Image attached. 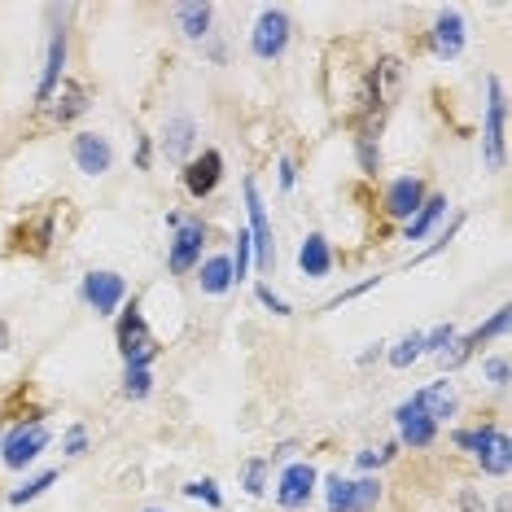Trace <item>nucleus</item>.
<instances>
[{"instance_id": "nucleus-38", "label": "nucleus", "mask_w": 512, "mask_h": 512, "mask_svg": "<svg viewBox=\"0 0 512 512\" xmlns=\"http://www.w3.org/2000/svg\"><path fill=\"white\" fill-rule=\"evenodd\" d=\"M5 346H9V329H5V324H0V351H5Z\"/></svg>"}, {"instance_id": "nucleus-14", "label": "nucleus", "mask_w": 512, "mask_h": 512, "mask_svg": "<svg viewBox=\"0 0 512 512\" xmlns=\"http://www.w3.org/2000/svg\"><path fill=\"white\" fill-rule=\"evenodd\" d=\"M202 241H206L202 224H180L176 241H171V272H189L197 263V254H202Z\"/></svg>"}, {"instance_id": "nucleus-5", "label": "nucleus", "mask_w": 512, "mask_h": 512, "mask_svg": "<svg viewBox=\"0 0 512 512\" xmlns=\"http://www.w3.org/2000/svg\"><path fill=\"white\" fill-rule=\"evenodd\" d=\"M381 486L377 482H342V477H333L329 482V512H368L377 504Z\"/></svg>"}, {"instance_id": "nucleus-33", "label": "nucleus", "mask_w": 512, "mask_h": 512, "mask_svg": "<svg viewBox=\"0 0 512 512\" xmlns=\"http://www.w3.org/2000/svg\"><path fill=\"white\" fill-rule=\"evenodd\" d=\"M394 456V447H381V451H364V456H359V469H372V464H386Z\"/></svg>"}, {"instance_id": "nucleus-25", "label": "nucleus", "mask_w": 512, "mask_h": 512, "mask_svg": "<svg viewBox=\"0 0 512 512\" xmlns=\"http://www.w3.org/2000/svg\"><path fill=\"white\" fill-rule=\"evenodd\" d=\"M421 355H425V351H421V333H407L403 342L390 351V364H394V368H412Z\"/></svg>"}, {"instance_id": "nucleus-36", "label": "nucleus", "mask_w": 512, "mask_h": 512, "mask_svg": "<svg viewBox=\"0 0 512 512\" xmlns=\"http://www.w3.org/2000/svg\"><path fill=\"white\" fill-rule=\"evenodd\" d=\"M281 184H285V189H289V184H294V162H281Z\"/></svg>"}, {"instance_id": "nucleus-22", "label": "nucleus", "mask_w": 512, "mask_h": 512, "mask_svg": "<svg viewBox=\"0 0 512 512\" xmlns=\"http://www.w3.org/2000/svg\"><path fill=\"white\" fill-rule=\"evenodd\" d=\"M442 211H447V202H442V197H429V202H421V211L407 219V241H421L425 232L438 224V215H442Z\"/></svg>"}, {"instance_id": "nucleus-35", "label": "nucleus", "mask_w": 512, "mask_h": 512, "mask_svg": "<svg viewBox=\"0 0 512 512\" xmlns=\"http://www.w3.org/2000/svg\"><path fill=\"white\" fill-rule=\"evenodd\" d=\"M84 447H88V434H84V429H71V434H66V451H71V456H79Z\"/></svg>"}, {"instance_id": "nucleus-7", "label": "nucleus", "mask_w": 512, "mask_h": 512, "mask_svg": "<svg viewBox=\"0 0 512 512\" xmlns=\"http://www.w3.org/2000/svg\"><path fill=\"white\" fill-rule=\"evenodd\" d=\"M123 294H127V285H123L119 272H88V276H84V298L101 311V316L119 307Z\"/></svg>"}, {"instance_id": "nucleus-32", "label": "nucleus", "mask_w": 512, "mask_h": 512, "mask_svg": "<svg viewBox=\"0 0 512 512\" xmlns=\"http://www.w3.org/2000/svg\"><path fill=\"white\" fill-rule=\"evenodd\" d=\"M486 377H491L495 386H508V359H486Z\"/></svg>"}, {"instance_id": "nucleus-11", "label": "nucleus", "mask_w": 512, "mask_h": 512, "mask_svg": "<svg viewBox=\"0 0 512 512\" xmlns=\"http://www.w3.org/2000/svg\"><path fill=\"white\" fill-rule=\"evenodd\" d=\"M75 162H79V171H88V176H101V171H110V162H114V149L106 136H75Z\"/></svg>"}, {"instance_id": "nucleus-37", "label": "nucleus", "mask_w": 512, "mask_h": 512, "mask_svg": "<svg viewBox=\"0 0 512 512\" xmlns=\"http://www.w3.org/2000/svg\"><path fill=\"white\" fill-rule=\"evenodd\" d=\"M464 512H486V508H482V504H477V499H473V495H464Z\"/></svg>"}, {"instance_id": "nucleus-9", "label": "nucleus", "mask_w": 512, "mask_h": 512, "mask_svg": "<svg viewBox=\"0 0 512 512\" xmlns=\"http://www.w3.org/2000/svg\"><path fill=\"white\" fill-rule=\"evenodd\" d=\"M311 486H316V469L311 464H294V469L281 473L276 499H281V508H302L311 499Z\"/></svg>"}, {"instance_id": "nucleus-31", "label": "nucleus", "mask_w": 512, "mask_h": 512, "mask_svg": "<svg viewBox=\"0 0 512 512\" xmlns=\"http://www.w3.org/2000/svg\"><path fill=\"white\" fill-rule=\"evenodd\" d=\"M184 495H193V499H206V504H224V499H219V491H215V482H193V486H184Z\"/></svg>"}, {"instance_id": "nucleus-1", "label": "nucleus", "mask_w": 512, "mask_h": 512, "mask_svg": "<svg viewBox=\"0 0 512 512\" xmlns=\"http://www.w3.org/2000/svg\"><path fill=\"white\" fill-rule=\"evenodd\" d=\"M119 351L127 359V368H145L149 359L158 355V342H154V333H149V324L141 311H123V320H119Z\"/></svg>"}, {"instance_id": "nucleus-8", "label": "nucleus", "mask_w": 512, "mask_h": 512, "mask_svg": "<svg viewBox=\"0 0 512 512\" xmlns=\"http://www.w3.org/2000/svg\"><path fill=\"white\" fill-rule=\"evenodd\" d=\"M44 442H49V429H44L40 421L31 425V429L22 425L18 434H9V438H5V464H9V469H22L27 460H36V456H40Z\"/></svg>"}, {"instance_id": "nucleus-30", "label": "nucleus", "mask_w": 512, "mask_h": 512, "mask_svg": "<svg viewBox=\"0 0 512 512\" xmlns=\"http://www.w3.org/2000/svg\"><path fill=\"white\" fill-rule=\"evenodd\" d=\"M263 473H267V460H250L246 464V491L250 495H263Z\"/></svg>"}, {"instance_id": "nucleus-17", "label": "nucleus", "mask_w": 512, "mask_h": 512, "mask_svg": "<svg viewBox=\"0 0 512 512\" xmlns=\"http://www.w3.org/2000/svg\"><path fill=\"white\" fill-rule=\"evenodd\" d=\"M421 202H425V189H421V180H412V176L394 180L390 193H386V211L394 219H412L416 211H421Z\"/></svg>"}, {"instance_id": "nucleus-13", "label": "nucleus", "mask_w": 512, "mask_h": 512, "mask_svg": "<svg viewBox=\"0 0 512 512\" xmlns=\"http://www.w3.org/2000/svg\"><path fill=\"white\" fill-rule=\"evenodd\" d=\"M429 44H434V53H438V57H447V62H451V57H460V49H464V18L456 14V9L438 14Z\"/></svg>"}, {"instance_id": "nucleus-28", "label": "nucleus", "mask_w": 512, "mask_h": 512, "mask_svg": "<svg viewBox=\"0 0 512 512\" xmlns=\"http://www.w3.org/2000/svg\"><path fill=\"white\" fill-rule=\"evenodd\" d=\"M451 342H456V329H451V324H438V329L429 333V337H421V351L442 355V346H451Z\"/></svg>"}, {"instance_id": "nucleus-29", "label": "nucleus", "mask_w": 512, "mask_h": 512, "mask_svg": "<svg viewBox=\"0 0 512 512\" xmlns=\"http://www.w3.org/2000/svg\"><path fill=\"white\" fill-rule=\"evenodd\" d=\"M246 263H250V232H237V263H232V281L246 276Z\"/></svg>"}, {"instance_id": "nucleus-4", "label": "nucleus", "mask_w": 512, "mask_h": 512, "mask_svg": "<svg viewBox=\"0 0 512 512\" xmlns=\"http://www.w3.org/2000/svg\"><path fill=\"white\" fill-rule=\"evenodd\" d=\"M246 206H250V246L259 250V267L267 272L272 259H276V250H272V219H267V206H263L259 189H254V180H246Z\"/></svg>"}, {"instance_id": "nucleus-18", "label": "nucleus", "mask_w": 512, "mask_h": 512, "mask_svg": "<svg viewBox=\"0 0 512 512\" xmlns=\"http://www.w3.org/2000/svg\"><path fill=\"white\" fill-rule=\"evenodd\" d=\"M193 119L189 114H176V119L167 123V132H162V149H167V158H189V149H193Z\"/></svg>"}, {"instance_id": "nucleus-34", "label": "nucleus", "mask_w": 512, "mask_h": 512, "mask_svg": "<svg viewBox=\"0 0 512 512\" xmlns=\"http://www.w3.org/2000/svg\"><path fill=\"white\" fill-rule=\"evenodd\" d=\"M259 302H263V307H272L276 316H289V307H285V302L276 298V294H272V289H267V285H259Z\"/></svg>"}, {"instance_id": "nucleus-16", "label": "nucleus", "mask_w": 512, "mask_h": 512, "mask_svg": "<svg viewBox=\"0 0 512 512\" xmlns=\"http://www.w3.org/2000/svg\"><path fill=\"white\" fill-rule=\"evenodd\" d=\"M394 421H399V429H403V442H412V447H429V442H434V434H438V425L429 421V416H425L412 399H407L399 412H394Z\"/></svg>"}, {"instance_id": "nucleus-26", "label": "nucleus", "mask_w": 512, "mask_h": 512, "mask_svg": "<svg viewBox=\"0 0 512 512\" xmlns=\"http://www.w3.org/2000/svg\"><path fill=\"white\" fill-rule=\"evenodd\" d=\"M123 394H127V399H145V394H149V368H127Z\"/></svg>"}, {"instance_id": "nucleus-21", "label": "nucleus", "mask_w": 512, "mask_h": 512, "mask_svg": "<svg viewBox=\"0 0 512 512\" xmlns=\"http://www.w3.org/2000/svg\"><path fill=\"white\" fill-rule=\"evenodd\" d=\"M197 281H202L206 294H228V289H232V259H224V254L211 259L202 267V276H197Z\"/></svg>"}, {"instance_id": "nucleus-23", "label": "nucleus", "mask_w": 512, "mask_h": 512, "mask_svg": "<svg viewBox=\"0 0 512 512\" xmlns=\"http://www.w3.org/2000/svg\"><path fill=\"white\" fill-rule=\"evenodd\" d=\"M176 18H180V31H184V36H189V40H202L206 27H211V5H180Z\"/></svg>"}, {"instance_id": "nucleus-10", "label": "nucleus", "mask_w": 512, "mask_h": 512, "mask_svg": "<svg viewBox=\"0 0 512 512\" xmlns=\"http://www.w3.org/2000/svg\"><path fill=\"white\" fill-rule=\"evenodd\" d=\"M219 176H224V158H219L215 149H206V154L193 158L189 171H184V189H189L193 197H206L219 184Z\"/></svg>"}, {"instance_id": "nucleus-27", "label": "nucleus", "mask_w": 512, "mask_h": 512, "mask_svg": "<svg viewBox=\"0 0 512 512\" xmlns=\"http://www.w3.org/2000/svg\"><path fill=\"white\" fill-rule=\"evenodd\" d=\"M53 482H57V473H40L36 482H27V486H22V491H14V495H9V504H27V499H36V495H44V491H49Z\"/></svg>"}, {"instance_id": "nucleus-6", "label": "nucleus", "mask_w": 512, "mask_h": 512, "mask_svg": "<svg viewBox=\"0 0 512 512\" xmlns=\"http://www.w3.org/2000/svg\"><path fill=\"white\" fill-rule=\"evenodd\" d=\"M491 106H486V162L499 171L504 167V114H508V106H504V84L499 79H491Z\"/></svg>"}, {"instance_id": "nucleus-2", "label": "nucleus", "mask_w": 512, "mask_h": 512, "mask_svg": "<svg viewBox=\"0 0 512 512\" xmlns=\"http://www.w3.org/2000/svg\"><path fill=\"white\" fill-rule=\"evenodd\" d=\"M460 447H473L477 451V464H482L486 473H495V477H504L508 473V434H499L495 425H482V429H473V434H456Z\"/></svg>"}, {"instance_id": "nucleus-19", "label": "nucleus", "mask_w": 512, "mask_h": 512, "mask_svg": "<svg viewBox=\"0 0 512 512\" xmlns=\"http://www.w3.org/2000/svg\"><path fill=\"white\" fill-rule=\"evenodd\" d=\"M298 267H302L307 276H329V267H333L329 241H324V237H307V241H302V250H298Z\"/></svg>"}, {"instance_id": "nucleus-3", "label": "nucleus", "mask_w": 512, "mask_h": 512, "mask_svg": "<svg viewBox=\"0 0 512 512\" xmlns=\"http://www.w3.org/2000/svg\"><path fill=\"white\" fill-rule=\"evenodd\" d=\"M285 44H289V18H285V9H263L259 22H254V36H250L254 57L272 62V57L285 53Z\"/></svg>"}, {"instance_id": "nucleus-15", "label": "nucleus", "mask_w": 512, "mask_h": 512, "mask_svg": "<svg viewBox=\"0 0 512 512\" xmlns=\"http://www.w3.org/2000/svg\"><path fill=\"white\" fill-rule=\"evenodd\" d=\"M412 403L421 407L429 421L438 425V421H447V416L456 412V390H451V381H434V386L416 390V394H412Z\"/></svg>"}, {"instance_id": "nucleus-12", "label": "nucleus", "mask_w": 512, "mask_h": 512, "mask_svg": "<svg viewBox=\"0 0 512 512\" xmlns=\"http://www.w3.org/2000/svg\"><path fill=\"white\" fill-rule=\"evenodd\" d=\"M504 329H508V307H504V311H495V320H491V324H482V329H473L469 337L451 342V351H442V364H447V368H460L464 359L473 355V346H482L486 337H495V333H504Z\"/></svg>"}, {"instance_id": "nucleus-20", "label": "nucleus", "mask_w": 512, "mask_h": 512, "mask_svg": "<svg viewBox=\"0 0 512 512\" xmlns=\"http://www.w3.org/2000/svg\"><path fill=\"white\" fill-rule=\"evenodd\" d=\"M62 62H66V36H62V31H57L53 44H49V62H44V79H40L36 101H49V97H53L57 79H62Z\"/></svg>"}, {"instance_id": "nucleus-24", "label": "nucleus", "mask_w": 512, "mask_h": 512, "mask_svg": "<svg viewBox=\"0 0 512 512\" xmlns=\"http://www.w3.org/2000/svg\"><path fill=\"white\" fill-rule=\"evenodd\" d=\"M88 110V101H84V88L79 84H62V97H57V106H53V114L62 123H71L75 114H84Z\"/></svg>"}]
</instances>
